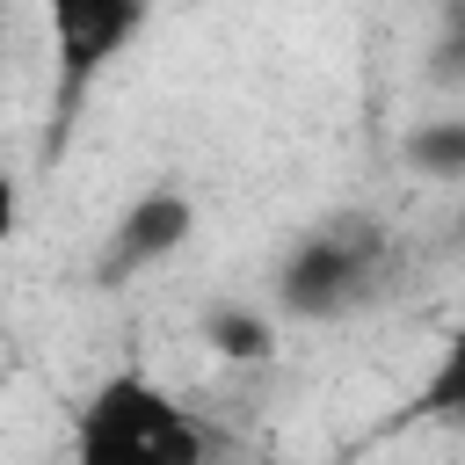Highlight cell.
<instances>
[{
  "mask_svg": "<svg viewBox=\"0 0 465 465\" xmlns=\"http://www.w3.org/2000/svg\"><path fill=\"white\" fill-rule=\"evenodd\" d=\"M392 276V232L371 211H334L320 225H305L291 240V254L276 262V312L327 327L363 312Z\"/></svg>",
  "mask_w": 465,
  "mask_h": 465,
  "instance_id": "cell-1",
  "label": "cell"
},
{
  "mask_svg": "<svg viewBox=\"0 0 465 465\" xmlns=\"http://www.w3.org/2000/svg\"><path fill=\"white\" fill-rule=\"evenodd\" d=\"M203 450H211L203 421L145 371H109L73 414L80 465H203Z\"/></svg>",
  "mask_w": 465,
  "mask_h": 465,
  "instance_id": "cell-2",
  "label": "cell"
},
{
  "mask_svg": "<svg viewBox=\"0 0 465 465\" xmlns=\"http://www.w3.org/2000/svg\"><path fill=\"white\" fill-rule=\"evenodd\" d=\"M189 240H196V196L174 189V182H153V189H138V196L116 211V225L102 232L94 283H131V276L174 262Z\"/></svg>",
  "mask_w": 465,
  "mask_h": 465,
  "instance_id": "cell-3",
  "label": "cell"
},
{
  "mask_svg": "<svg viewBox=\"0 0 465 465\" xmlns=\"http://www.w3.org/2000/svg\"><path fill=\"white\" fill-rule=\"evenodd\" d=\"M44 29L58 58V102L73 109L94 73L131 51V36L145 29V0H44Z\"/></svg>",
  "mask_w": 465,
  "mask_h": 465,
  "instance_id": "cell-4",
  "label": "cell"
},
{
  "mask_svg": "<svg viewBox=\"0 0 465 465\" xmlns=\"http://www.w3.org/2000/svg\"><path fill=\"white\" fill-rule=\"evenodd\" d=\"M203 349L218 363H269L276 356V312L269 305H247V298H211L203 320H196Z\"/></svg>",
  "mask_w": 465,
  "mask_h": 465,
  "instance_id": "cell-5",
  "label": "cell"
},
{
  "mask_svg": "<svg viewBox=\"0 0 465 465\" xmlns=\"http://www.w3.org/2000/svg\"><path fill=\"white\" fill-rule=\"evenodd\" d=\"M407 160L429 182H458L465 174V116H436V124L407 131Z\"/></svg>",
  "mask_w": 465,
  "mask_h": 465,
  "instance_id": "cell-6",
  "label": "cell"
},
{
  "mask_svg": "<svg viewBox=\"0 0 465 465\" xmlns=\"http://www.w3.org/2000/svg\"><path fill=\"white\" fill-rule=\"evenodd\" d=\"M15 232H22V182H15V167L0 160V254L15 247Z\"/></svg>",
  "mask_w": 465,
  "mask_h": 465,
  "instance_id": "cell-7",
  "label": "cell"
}]
</instances>
